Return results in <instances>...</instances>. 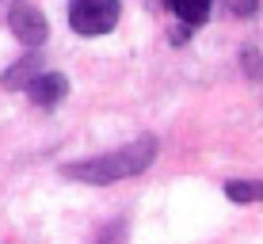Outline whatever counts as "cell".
I'll return each mask as SVG.
<instances>
[{"mask_svg": "<svg viewBox=\"0 0 263 244\" xmlns=\"http://www.w3.org/2000/svg\"><path fill=\"white\" fill-rule=\"evenodd\" d=\"M153 160H157V138H153V134H145V138L130 141V145H122V149H111V153H99V157H88V160L61 164V176H65V179H77V183L107 187V183H119V179L141 176Z\"/></svg>", "mask_w": 263, "mask_h": 244, "instance_id": "1", "label": "cell"}, {"mask_svg": "<svg viewBox=\"0 0 263 244\" xmlns=\"http://www.w3.org/2000/svg\"><path fill=\"white\" fill-rule=\"evenodd\" d=\"M122 15V0H69V27L80 39H99L115 31Z\"/></svg>", "mask_w": 263, "mask_h": 244, "instance_id": "2", "label": "cell"}, {"mask_svg": "<svg viewBox=\"0 0 263 244\" xmlns=\"http://www.w3.org/2000/svg\"><path fill=\"white\" fill-rule=\"evenodd\" d=\"M8 27H12V34L23 42V46H31V50H39L42 42H46V34H50L46 15H42L34 4H27V0H15V4H12V12H8Z\"/></svg>", "mask_w": 263, "mask_h": 244, "instance_id": "3", "label": "cell"}, {"mask_svg": "<svg viewBox=\"0 0 263 244\" xmlns=\"http://www.w3.org/2000/svg\"><path fill=\"white\" fill-rule=\"evenodd\" d=\"M23 92H27V99H31L34 107H46L50 111V107H58L61 99L69 96V80H65V73H39Z\"/></svg>", "mask_w": 263, "mask_h": 244, "instance_id": "4", "label": "cell"}, {"mask_svg": "<svg viewBox=\"0 0 263 244\" xmlns=\"http://www.w3.org/2000/svg\"><path fill=\"white\" fill-rule=\"evenodd\" d=\"M39 73H42V58H39V53H27V58H20L4 77H0V84H4L8 92H23Z\"/></svg>", "mask_w": 263, "mask_h": 244, "instance_id": "5", "label": "cell"}, {"mask_svg": "<svg viewBox=\"0 0 263 244\" xmlns=\"http://www.w3.org/2000/svg\"><path fill=\"white\" fill-rule=\"evenodd\" d=\"M168 8H172V15H176V20H183L187 27H195V23H206L214 0H168Z\"/></svg>", "mask_w": 263, "mask_h": 244, "instance_id": "6", "label": "cell"}, {"mask_svg": "<svg viewBox=\"0 0 263 244\" xmlns=\"http://www.w3.org/2000/svg\"><path fill=\"white\" fill-rule=\"evenodd\" d=\"M225 198L229 202H263V179H229L225 183Z\"/></svg>", "mask_w": 263, "mask_h": 244, "instance_id": "7", "label": "cell"}, {"mask_svg": "<svg viewBox=\"0 0 263 244\" xmlns=\"http://www.w3.org/2000/svg\"><path fill=\"white\" fill-rule=\"evenodd\" d=\"M240 69L248 73L252 80H259L263 77V53L256 46H248V50H240Z\"/></svg>", "mask_w": 263, "mask_h": 244, "instance_id": "8", "label": "cell"}, {"mask_svg": "<svg viewBox=\"0 0 263 244\" xmlns=\"http://www.w3.org/2000/svg\"><path fill=\"white\" fill-rule=\"evenodd\" d=\"M225 8H229L233 15H240V20H248V15L259 12V0H225Z\"/></svg>", "mask_w": 263, "mask_h": 244, "instance_id": "9", "label": "cell"}]
</instances>
